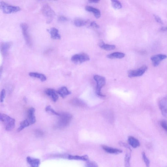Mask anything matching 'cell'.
Wrapping results in <instances>:
<instances>
[{"label": "cell", "mask_w": 167, "mask_h": 167, "mask_svg": "<svg viewBox=\"0 0 167 167\" xmlns=\"http://www.w3.org/2000/svg\"><path fill=\"white\" fill-rule=\"evenodd\" d=\"M86 10L89 12H92L97 18H99L101 17L100 11L97 9L92 7L87 6L85 7Z\"/></svg>", "instance_id": "18"}, {"label": "cell", "mask_w": 167, "mask_h": 167, "mask_svg": "<svg viewBox=\"0 0 167 167\" xmlns=\"http://www.w3.org/2000/svg\"><path fill=\"white\" fill-rule=\"evenodd\" d=\"M58 95H60L62 98H65L66 97L71 94V92L67 89L65 87H63L60 88L57 91Z\"/></svg>", "instance_id": "16"}, {"label": "cell", "mask_w": 167, "mask_h": 167, "mask_svg": "<svg viewBox=\"0 0 167 167\" xmlns=\"http://www.w3.org/2000/svg\"><path fill=\"white\" fill-rule=\"evenodd\" d=\"M22 31L23 36L26 43L28 46H31V37L28 32V26L26 23H22L20 25Z\"/></svg>", "instance_id": "9"}, {"label": "cell", "mask_w": 167, "mask_h": 167, "mask_svg": "<svg viewBox=\"0 0 167 167\" xmlns=\"http://www.w3.org/2000/svg\"><path fill=\"white\" fill-rule=\"evenodd\" d=\"M125 56V54L122 53L116 52L113 53L112 54L108 55L107 57L110 59H115V58H118V59H121L124 58Z\"/></svg>", "instance_id": "21"}, {"label": "cell", "mask_w": 167, "mask_h": 167, "mask_svg": "<svg viewBox=\"0 0 167 167\" xmlns=\"http://www.w3.org/2000/svg\"><path fill=\"white\" fill-rule=\"evenodd\" d=\"M128 142L132 147L136 148L139 147L140 145V142L138 140L133 136L129 137L128 139Z\"/></svg>", "instance_id": "19"}, {"label": "cell", "mask_w": 167, "mask_h": 167, "mask_svg": "<svg viewBox=\"0 0 167 167\" xmlns=\"http://www.w3.org/2000/svg\"><path fill=\"white\" fill-rule=\"evenodd\" d=\"M94 79L96 82L97 86L96 93L99 96L104 97L105 96L102 95L101 92V89L105 84V79L102 76L96 75L94 77Z\"/></svg>", "instance_id": "6"}, {"label": "cell", "mask_w": 167, "mask_h": 167, "mask_svg": "<svg viewBox=\"0 0 167 167\" xmlns=\"http://www.w3.org/2000/svg\"><path fill=\"white\" fill-rule=\"evenodd\" d=\"M167 58V56L166 55L158 54L151 57V60L153 66L157 67L159 65L161 61Z\"/></svg>", "instance_id": "10"}, {"label": "cell", "mask_w": 167, "mask_h": 167, "mask_svg": "<svg viewBox=\"0 0 167 167\" xmlns=\"http://www.w3.org/2000/svg\"><path fill=\"white\" fill-rule=\"evenodd\" d=\"M35 111L36 110L33 107H31L28 109L27 113V118L20 122V126L17 129V131H21L36 123V119L35 116Z\"/></svg>", "instance_id": "1"}, {"label": "cell", "mask_w": 167, "mask_h": 167, "mask_svg": "<svg viewBox=\"0 0 167 167\" xmlns=\"http://www.w3.org/2000/svg\"><path fill=\"white\" fill-rule=\"evenodd\" d=\"M45 94L50 97L54 102H56L59 98L57 91L52 89H48L45 91Z\"/></svg>", "instance_id": "12"}, {"label": "cell", "mask_w": 167, "mask_h": 167, "mask_svg": "<svg viewBox=\"0 0 167 167\" xmlns=\"http://www.w3.org/2000/svg\"><path fill=\"white\" fill-rule=\"evenodd\" d=\"M0 7L3 12L5 14L17 13L21 10L19 7L10 5L4 1L0 3Z\"/></svg>", "instance_id": "4"}, {"label": "cell", "mask_w": 167, "mask_h": 167, "mask_svg": "<svg viewBox=\"0 0 167 167\" xmlns=\"http://www.w3.org/2000/svg\"><path fill=\"white\" fill-rule=\"evenodd\" d=\"M112 6L114 8L117 9H119L122 7L121 3L117 0H113L112 1Z\"/></svg>", "instance_id": "27"}, {"label": "cell", "mask_w": 167, "mask_h": 167, "mask_svg": "<svg viewBox=\"0 0 167 167\" xmlns=\"http://www.w3.org/2000/svg\"><path fill=\"white\" fill-rule=\"evenodd\" d=\"M71 103L73 105L75 106H77L83 107L85 106V104L82 101L78 99H73L71 101Z\"/></svg>", "instance_id": "23"}, {"label": "cell", "mask_w": 167, "mask_h": 167, "mask_svg": "<svg viewBox=\"0 0 167 167\" xmlns=\"http://www.w3.org/2000/svg\"><path fill=\"white\" fill-rule=\"evenodd\" d=\"M119 144L121 146H124V147L130 149V150H131V149L130 148L129 146L127 144H126L123 143L122 142H121L119 143Z\"/></svg>", "instance_id": "36"}, {"label": "cell", "mask_w": 167, "mask_h": 167, "mask_svg": "<svg viewBox=\"0 0 167 167\" xmlns=\"http://www.w3.org/2000/svg\"><path fill=\"white\" fill-rule=\"evenodd\" d=\"M161 30L163 31H167V27H162L161 28Z\"/></svg>", "instance_id": "39"}, {"label": "cell", "mask_w": 167, "mask_h": 167, "mask_svg": "<svg viewBox=\"0 0 167 167\" xmlns=\"http://www.w3.org/2000/svg\"><path fill=\"white\" fill-rule=\"evenodd\" d=\"M90 26L91 27L96 28H99V26L97 23L94 22H92L90 24Z\"/></svg>", "instance_id": "35"}, {"label": "cell", "mask_w": 167, "mask_h": 167, "mask_svg": "<svg viewBox=\"0 0 167 167\" xmlns=\"http://www.w3.org/2000/svg\"><path fill=\"white\" fill-rule=\"evenodd\" d=\"M42 12L46 19L47 23H50L53 20L55 16L54 11L49 5L45 4L42 8Z\"/></svg>", "instance_id": "5"}, {"label": "cell", "mask_w": 167, "mask_h": 167, "mask_svg": "<svg viewBox=\"0 0 167 167\" xmlns=\"http://www.w3.org/2000/svg\"><path fill=\"white\" fill-rule=\"evenodd\" d=\"M0 120L5 126L7 131H10L14 129L15 126V119L6 114L1 113Z\"/></svg>", "instance_id": "2"}, {"label": "cell", "mask_w": 167, "mask_h": 167, "mask_svg": "<svg viewBox=\"0 0 167 167\" xmlns=\"http://www.w3.org/2000/svg\"><path fill=\"white\" fill-rule=\"evenodd\" d=\"M24 100L26 102L27 101V99H26V98H24Z\"/></svg>", "instance_id": "40"}, {"label": "cell", "mask_w": 167, "mask_h": 167, "mask_svg": "<svg viewBox=\"0 0 167 167\" xmlns=\"http://www.w3.org/2000/svg\"><path fill=\"white\" fill-rule=\"evenodd\" d=\"M88 55L85 53L75 55L72 57L71 60L75 63L80 64L90 60Z\"/></svg>", "instance_id": "7"}, {"label": "cell", "mask_w": 167, "mask_h": 167, "mask_svg": "<svg viewBox=\"0 0 167 167\" xmlns=\"http://www.w3.org/2000/svg\"><path fill=\"white\" fill-rule=\"evenodd\" d=\"M68 159L71 160L88 161L89 160V157L87 155L81 156H73V155H69L68 156Z\"/></svg>", "instance_id": "22"}, {"label": "cell", "mask_w": 167, "mask_h": 167, "mask_svg": "<svg viewBox=\"0 0 167 167\" xmlns=\"http://www.w3.org/2000/svg\"><path fill=\"white\" fill-rule=\"evenodd\" d=\"M87 23V21L80 19H76L75 20L74 22L75 25L77 27H82L85 25Z\"/></svg>", "instance_id": "24"}, {"label": "cell", "mask_w": 167, "mask_h": 167, "mask_svg": "<svg viewBox=\"0 0 167 167\" xmlns=\"http://www.w3.org/2000/svg\"><path fill=\"white\" fill-rule=\"evenodd\" d=\"M45 110L46 112L50 113L53 115H55L60 116V114L55 111L54 109H53L50 105H48V106H47L45 108Z\"/></svg>", "instance_id": "25"}, {"label": "cell", "mask_w": 167, "mask_h": 167, "mask_svg": "<svg viewBox=\"0 0 167 167\" xmlns=\"http://www.w3.org/2000/svg\"><path fill=\"white\" fill-rule=\"evenodd\" d=\"M102 147L105 151L111 154H118L122 152V151L120 149L113 148L107 146H102Z\"/></svg>", "instance_id": "15"}, {"label": "cell", "mask_w": 167, "mask_h": 167, "mask_svg": "<svg viewBox=\"0 0 167 167\" xmlns=\"http://www.w3.org/2000/svg\"><path fill=\"white\" fill-rule=\"evenodd\" d=\"M48 31L50 34L52 39L55 40H60L61 39L59 31L56 28H52L50 30H48Z\"/></svg>", "instance_id": "13"}, {"label": "cell", "mask_w": 167, "mask_h": 167, "mask_svg": "<svg viewBox=\"0 0 167 167\" xmlns=\"http://www.w3.org/2000/svg\"><path fill=\"white\" fill-rule=\"evenodd\" d=\"M29 75L31 77L40 79V80L43 82L47 80L46 76L44 75L41 74V73L36 72H31L29 73Z\"/></svg>", "instance_id": "20"}, {"label": "cell", "mask_w": 167, "mask_h": 167, "mask_svg": "<svg viewBox=\"0 0 167 167\" xmlns=\"http://www.w3.org/2000/svg\"><path fill=\"white\" fill-rule=\"evenodd\" d=\"M147 69V66H143L139 69L130 70L128 72V77H140L144 74Z\"/></svg>", "instance_id": "8"}, {"label": "cell", "mask_w": 167, "mask_h": 167, "mask_svg": "<svg viewBox=\"0 0 167 167\" xmlns=\"http://www.w3.org/2000/svg\"><path fill=\"white\" fill-rule=\"evenodd\" d=\"M142 154L143 159L144 161V162L146 166L147 167H149V166H150V161H149L148 158L146 156L144 152H143Z\"/></svg>", "instance_id": "29"}, {"label": "cell", "mask_w": 167, "mask_h": 167, "mask_svg": "<svg viewBox=\"0 0 167 167\" xmlns=\"http://www.w3.org/2000/svg\"><path fill=\"white\" fill-rule=\"evenodd\" d=\"M100 48L105 50L111 51L115 49L116 48V46L113 45L105 44L104 43L103 45L100 47Z\"/></svg>", "instance_id": "26"}, {"label": "cell", "mask_w": 167, "mask_h": 167, "mask_svg": "<svg viewBox=\"0 0 167 167\" xmlns=\"http://www.w3.org/2000/svg\"><path fill=\"white\" fill-rule=\"evenodd\" d=\"M161 125L163 128L167 132V122L165 121H162L161 122Z\"/></svg>", "instance_id": "32"}, {"label": "cell", "mask_w": 167, "mask_h": 167, "mask_svg": "<svg viewBox=\"0 0 167 167\" xmlns=\"http://www.w3.org/2000/svg\"><path fill=\"white\" fill-rule=\"evenodd\" d=\"M159 107L163 115L167 118V96L161 99Z\"/></svg>", "instance_id": "11"}, {"label": "cell", "mask_w": 167, "mask_h": 167, "mask_svg": "<svg viewBox=\"0 0 167 167\" xmlns=\"http://www.w3.org/2000/svg\"><path fill=\"white\" fill-rule=\"evenodd\" d=\"M58 21L60 22H64L67 21L68 20V19L65 16H61L58 18Z\"/></svg>", "instance_id": "34"}, {"label": "cell", "mask_w": 167, "mask_h": 167, "mask_svg": "<svg viewBox=\"0 0 167 167\" xmlns=\"http://www.w3.org/2000/svg\"><path fill=\"white\" fill-rule=\"evenodd\" d=\"M57 124V127L62 129L67 127L70 124L72 119L71 114L68 113L60 114Z\"/></svg>", "instance_id": "3"}, {"label": "cell", "mask_w": 167, "mask_h": 167, "mask_svg": "<svg viewBox=\"0 0 167 167\" xmlns=\"http://www.w3.org/2000/svg\"><path fill=\"white\" fill-rule=\"evenodd\" d=\"M27 160L28 163L30 164L31 167H39L40 163L39 159L30 157H27Z\"/></svg>", "instance_id": "17"}, {"label": "cell", "mask_w": 167, "mask_h": 167, "mask_svg": "<svg viewBox=\"0 0 167 167\" xmlns=\"http://www.w3.org/2000/svg\"><path fill=\"white\" fill-rule=\"evenodd\" d=\"M6 95V92L4 89H3L1 92V95H0V101L2 102L4 101Z\"/></svg>", "instance_id": "31"}, {"label": "cell", "mask_w": 167, "mask_h": 167, "mask_svg": "<svg viewBox=\"0 0 167 167\" xmlns=\"http://www.w3.org/2000/svg\"><path fill=\"white\" fill-rule=\"evenodd\" d=\"M99 1L98 0H90L89 1L90 3L97 4Z\"/></svg>", "instance_id": "37"}, {"label": "cell", "mask_w": 167, "mask_h": 167, "mask_svg": "<svg viewBox=\"0 0 167 167\" xmlns=\"http://www.w3.org/2000/svg\"><path fill=\"white\" fill-rule=\"evenodd\" d=\"M87 167H98L97 164L94 161H88Z\"/></svg>", "instance_id": "30"}, {"label": "cell", "mask_w": 167, "mask_h": 167, "mask_svg": "<svg viewBox=\"0 0 167 167\" xmlns=\"http://www.w3.org/2000/svg\"><path fill=\"white\" fill-rule=\"evenodd\" d=\"M130 154L128 153L126 154L125 159V167H130Z\"/></svg>", "instance_id": "28"}, {"label": "cell", "mask_w": 167, "mask_h": 167, "mask_svg": "<svg viewBox=\"0 0 167 167\" xmlns=\"http://www.w3.org/2000/svg\"><path fill=\"white\" fill-rule=\"evenodd\" d=\"M12 45L11 42L3 43L1 45V51L2 55H5L7 54L11 47Z\"/></svg>", "instance_id": "14"}, {"label": "cell", "mask_w": 167, "mask_h": 167, "mask_svg": "<svg viewBox=\"0 0 167 167\" xmlns=\"http://www.w3.org/2000/svg\"><path fill=\"white\" fill-rule=\"evenodd\" d=\"M153 16L155 20H156V21L158 23H159V24H163V22L162 20L160 18V17L156 15H155V14L153 15Z\"/></svg>", "instance_id": "33"}, {"label": "cell", "mask_w": 167, "mask_h": 167, "mask_svg": "<svg viewBox=\"0 0 167 167\" xmlns=\"http://www.w3.org/2000/svg\"><path fill=\"white\" fill-rule=\"evenodd\" d=\"M36 133L37 135L39 136H42L43 134V132L40 130L36 131Z\"/></svg>", "instance_id": "38"}]
</instances>
